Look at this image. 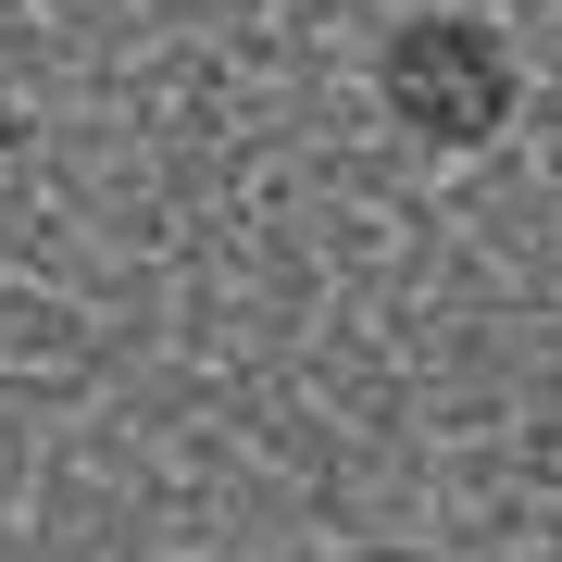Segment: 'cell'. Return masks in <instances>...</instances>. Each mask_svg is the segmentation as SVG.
<instances>
[{
  "label": "cell",
  "mask_w": 562,
  "mask_h": 562,
  "mask_svg": "<svg viewBox=\"0 0 562 562\" xmlns=\"http://www.w3.org/2000/svg\"><path fill=\"white\" fill-rule=\"evenodd\" d=\"M375 101H387V125L413 150L462 162L525 113V63H513V38L487 13H401L387 50H375Z\"/></svg>",
  "instance_id": "6da1fadb"
},
{
  "label": "cell",
  "mask_w": 562,
  "mask_h": 562,
  "mask_svg": "<svg viewBox=\"0 0 562 562\" xmlns=\"http://www.w3.org/2000/svg\"><path fill=\"white\" fill-rule=\"evenodd\" d=\"M338 562H425V550H338Z\"/></svg>",
  "instance_id": "7a4b0ae2"
}]
</instances>
